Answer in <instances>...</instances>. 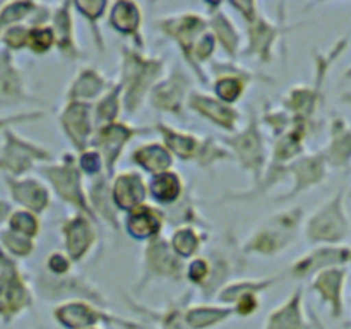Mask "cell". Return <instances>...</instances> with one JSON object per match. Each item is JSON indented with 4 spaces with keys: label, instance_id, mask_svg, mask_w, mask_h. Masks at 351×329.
<instances>
[{
    "label": "cell",
    "instance_id": "6da1fadb",
    "mask_svg": "<svg viewBox=\"0 0 351 329\" xmlns=\"http://www.w3.org/2000/svg\"><path fill=\"white\" fill-rule=\"evenodd\" d=\"M350 235L345 192L338 191L307 219L305 236L314 245H341Z\"/></svg>",
    "mask_w": 351,
    "mask_h": 329
},
{
    "label": "cell",
    "instance_id": "7a4b0ae2",
    "mask_svg": "<svg viewBox=\"0 0 351 329\" xmlns=\"http://www.w3.org/2000/svg\"><path fill=\"white\" fill-rule=\"evenodd\" d=\"M123 72L120 86L123 93V106L129 113H134L144 101L151 86L163 72V60L146 58L136 50L123 47Z\"/></svg>",
    "mask_w": 351,
    "mask_h": 329
},
{
    "label": "cell",
    "instance_id": "3957f363",
    "mask_svg": "<svg viewBox=\"0 0 351 329\" xmlns=\"http://www.w3.org/2000/svg\"><path fill=\"white\" fill-rule=\"evenodd\" d=\"M33 293L24 273L12 256L0 247V321L12 324L23 312L33 307Z\"/></svg>",
    "mask_w": 351,
    "mask_h": 329
},
{
    "label": "cell",
    "instance_id": "277c9868",
    "mask_svg": "<svg viewBox=\"0 0 351 329\" xmlns=\"http://www.w3.org/2000/svg\"><path fill=\"white\" fill-rule=\"evenodd\" d=\"M53 317L62 329H89L99 328L101 324L119 329H146L139 322L119 317L103 310L95 304L84 300L65 302L53 308Z\"/></svg>",
    "mask_w": 351,
    "mask_h": 329
},
{
    "label": "cell",
    "instance_id": "5b68a950",
    "mask_svg": "<svg viewBox=\"0 0 351 329\" xmlns=\"http://www.w3.org/2000/svg\"><path fill=\"white\" fill-rule=\"evenodd\" d=\"M302 219H304V211L298 208L283 211L274 218H269V221L259 232L254 233L252 239L247 242L243 252H257L264 254V256L281 252L297 239Z\"/></svg>",
    "mask_w": 351,
    "mask_h": 329
},
{
    "label": "cell",
    "instance_id": "8992f818",
    "mask_svg": "<svg viewBox=\"0 0 351 329\" xmlns=\"http://www.w3.org/2000/svg\"><path fill=\"white\" fill-rule=\"evenodd\" d=\"M156 129L163 134L165 147L180 160L195 161L199 167H211L215 161L232 158V154L226 153L225 149L216 147L215 141L209 139V137L202 141L194 134L173 130L163 123H158Z\"/></svg>",
    "mask_w": 351,
    "mask_h": 329
},
{
    "label": "cell",
    "instance_id": "52a82bcc",
    "mask_svg": "<svg viewBox=\"0 0 351 329\" xmlns=\"http://www.w3.org/2000/svg\"><path fill=\"white\" fill-rule=\"evenodd\" d=\"M38 171L43 173L45 177L50 180L55 192H57L65 202H71L75 208L81 209L82 215L88 216L89 219H95L96 215L93 212L91 206H89L88 202V197H86L84 191H82L81 168L75 163V158L72 156V154H64L60 164L43 167Z\"/></svg>",
    "mask_w": 351,
    "mask_h": 329
},
{
    "label": "cell",
    "instance_id": "ba28073f",
    "mask_svg": "<svg viewBox=\"0 0 351 329\" xmlns=\"http://www.w3.org/2000/svg\"><path fill=\"white\" fill-rule=\"evenodd\" d=\"M278 173L274 177H271L269 180L264 184V187H269L274 182L280 180L285 175H293L295 177V187L291 188L290 194L283 195V197H278V201H290V199L297 197V195L304 194L308 188L315 187V185L322 184L328 177V163H326L324 156H322L321 151L312 154H302L300 158L293 161L290 164H278Z\"/></svg>",
    "mask_w": 351,
    "mask_h": 329
},
{
    "label": "cell",
    "instance_id": "9c48e42d",
    "mask_svg": "<svg viewBox=\"0 0 351 329\" xmlns=\"http://www.w3.org/2000/svg\"><path fill=\"white\" fill-rule=\"evenodd\" d=\"M51 161L53 156L45 147L31 144L10 129L3 130V147L0 153V171H9L10 177H19L33 168L34 161Z\"/></svg>",
    "mask_w": 351,
    "mask_h": 329
},
{
    "label": "cell",
    "instance_id": "30bf717a",
    "mask_svg": "<svg viewBox=\"0 0 351 329\" xmlns=\"http://www.w3.org/2000/svg\"><path fill=\"white\" fill-rule=\"evenodd\" d=\"M67 274H62V276L57 278H53L55 274H51V280L45 276L41 278L40 288H38L41 297L45 300H84L89 302V304L98 305L101 308L106 307V300L95 287L86 283L82 278L67 276Z\"/></svg>",
    "mask_w": 351,
    "mask_h": 329
},
{
    "label": "cell",
    "instance_id": "8fae6325",
    "mask_svg": "<svg viewBox=\"0 0 351 329\" xmlns=\"http://www.w3.org/2000/svg\"><path fill=\"white\" fill-rule=\"evenodd\" d=\"M151 132V129L144 127V129H136V127H130L127 123L122 122H112L101 125L96 132L95 139L89 141L95 151H98L101 154V158L105 160L106 167V178L112 177L113 170H115V164L119 156L122 154V149L125 147V144L132 139L137 134H147Z\"/></svg>",
    "mask_w": 351,
    "mask_h": 329
},
{
    "label": "cell",
    "instance_id": "7c38bea8",
    "mask_svg": "<svg viewBox=\"0 0 351 329\" xmlns=\"http://www.w3.org/2000/svg\"><path fill=\"white\" fill-rule=\"evenodd\" d=\"M351 263L350 247L346 245H317L305 254L290 267V278L307 280L331 267H346Z\"/></svg>",
    "mask_w": 351,
    "mask_h": 329
},
{
    "label": "cell",
    "instance_id": "4fadbf2b",
    "mask_svg": "<svg viewBox=\"0 0 351 329\" xmlns=\"http://www.w3.org/2000/svg\"><path fill=\"white\" fill-rule=\"evenodd\" d=\"M232 5L239 9L242 16H245L247 24H249V48L243 53H256L259 55L261 60L267 62L271 58L274 40L283 33V29L273 26L264 17H261L256 3H232Z\"/></svg>",
    "mask_w": 351,
    "mask_h": 329
},
{
    "label": "cell",
    "instance_id": "5bb4252c",
    "mask_svg": "<svg viewBox=\"0 0 351 329\" xmlns=\"http://www.w3.org/2000/svg\"><path fill=\"white\" fill-rule=\"evenodd\" d=\"M346 281H348L346 267H331L312 278V291H315L322 304L329 308L332 319H341L345 315Z\"/></svg>",
    "mask_w": 351,
    "mask_h": 329
},
{
    "label": "cell",
    "instance_id": "9a60e30c",
    "mask_svg": "<svg viewBox=\"0 0 351 329\" xmlns=\"http://www.w3.org/2000/svg\"><path fill=\"white\" fill-rule=\"evenodd\" d=\"M223 143L228 144L239 160L242 161V167L249 168L254 173L256 180L261 182V171H263L264 164H266V149H264L263 137H261L259 130H257V120L256 115L250 119V125L243 130L240 136L232 137V139H223Z\"/></svg>",
    "mask_w": 351,
    "mask_h": 329
},
{
    "label": "cell",
    "instance_id": "2e32d148",
    "mask_svg": "<svg viewBox=\"0 0 351 329\" xmlns=\"http://www.w3.org/2000/svg\"><path fill=\"white\" fill-rule=\"evenodd\" d=\"M158 26H160V29L163 33H167L168 36L175 38L178 41L185 58L192 65V50H194V45L206 33V26H208V23L202 19V16H197L195 12L182 14V16L168 17V19L160 21Z\"/></svg>",
    "mask_w": 351,
    "mask_h": 329
},
{
    "label": "cell",
    "instance_id": "e0dca14e",
    "mask_svg": "<svg viewBox=\"0 0 351 329\" xmlns=\"http://www.w3.org/2000/svg\"><path fill=\"white\" fill-rule=\"evenodd\" d=\"M321 153L328 167L336 170L351 168V125L341 115H332L329 141Z\"/></svg>",
    "mask_w": 351,
    "mask_h": 329
},
{
    "label": "cell",
    "instance_id": "ac0fdd59",
    "mask_svg": "<svg viewBox=\"0 0 351 329\" xmlns=\"http://www.w3.org/2000/svg\"><path fill=\"white\" fill-rule=\"evenodd\" d=\"M60 123L75 149L84 153L93 134L91 105L86 101H69L60 117Z\"/></svg>",
    "mask_w": 351,
    "mask_h": 329
},
{
    "label": "cell",
    "instance_id": "d6986e66",
    "mask_svg": "<svg viewBox=\"0 0 351 329\" xmlns=\"http://www.w3.org/2000/svg\"><path fill=\"white\" fill-rule=\"evenodd\" d=\"M184 264L180 257L173 252L170 243L161 236L149 240L146 249V278L168 276L173 280H182Z\"/></svg>",
    "mask_w": 351,
    "mask_h": 329
},
{
    "label": "cell",
    "instance_id": "ffe728a7",
    "mask_svg": "<svg viewBox=\"0 0 351 329\" xmlns=\"http://www.w3.org/2000/svg\"><path fill=\"white\" fill-rule=\"evenodd\" d=\"M62 233H64L69 259L72 263L84 259V256L91 250L96 239V232L93 228V219H89L82 212H77L72 218H69L67 221H64Z\"/></svg>",
    "mask_w": 351,
    "mask_h": 329
},
{
    "label": "cell",
    "instance_id": "44dd1931",
    "mask_svg": "<svg viewBox=\"0 0 351 329\" xmlns=\"http://www.w3.org/2000/svg\"><path fill=\"white\" fill-rule=\"evenodd\" d=\"M23 101H36L24 91L23 74L14 65L12 51L0 50V108L17 105Z\"/></svg>",
    "mask_w": 351,
    "mask_h": 329
},
{
    "label": "cell",
    "instance_id": "7402d4cb",
    "mask_svg": "<svg viewBox=\"0 0 351 329\" xmlns=\"http://www.w3.org/2000/svg\"><path fill=\"white\" fill-rule=\"evenodd\" d=\"M5 184L9 187L14 202L23 206L33 215H41L50 206V194L47 188L34 178H16L7 175Z\"/></svg>",
    "mask_w": 351,
    "mask_h": 329
},
{
    "label": "cell",
    "instance_id": "603a6c76",
    "mask_svg": "<svg viewBox=\"0 0 351 329\" xmlns=\"http://www.w3.org/2000/svg\"><path fill=\"white\" fill-rule=\"evenodd\" d=\"M264 329H312L304 310V290L298 288L285 304L274 308L266 319Z\"/></svg>",
    "mask_w": 351,
    "mask_h": 329
},
{
    "label": "cell",
    "instance_id": "cb8c5ba5",
    "mask_svg": "<svg viewBox=\"0 0 351 329\" xmlns=\"http://www.w3.org/2000/svg\"><path fill=\"white\" fill-rule=\"evenodd\" d=\"M147 197V184L137 171H125L115 178L112 188V201L122 211H132L144 204Z\"/></svg>",
    "mask_w": 351,
    "mask_h": 329
},
{
    "label": "cell",
    "instance_id": "d4e9b609",
    "mask_svg": "<svg viewBox=\"0 0 351 329\" xmlns=\"http://www.w3.org/2000/svg\"><path fill=\"white\" fill-rule=\"evenodd\" d=\"M165 212L149 204H141L129 211L125 218V228L130 236L137 240H153L160 236Z\"/></svg>",
    "mask_w": 351,
    "mask_h": 329
},
{
    "label": "cell",
    "instance_id": "484cf974",
    "mask_svg": "<svg viewBox=\"0 0 351 329\" xmlns=\"http://www.w3.org/2000/svg\"><path fill=\"white\" fill-rule=\"evenodd\" d=\"M187 105L194 112H197L199 115L211 120L213 123L226 130H235L237 122L240 119V113L235 112V108H230L225 103L216 98H211L209 95L192 93V95L187 96Z\"/></svg>",
    "mask_w": 351,
    "mask_h": 329
},
{
    "label": "cell",
    "instance_id": "4316f807",
    "mask_svg": "<svg viewBox=\"0 0 351 329\" xmlns=\"http://www.w3.org/2000/svg\"><path fill=\"white\" fill-rule=\"evenodd\" d=\"M185 93H187V79L182 75V72L171 74L167 81L158 82L151 93V103L156 108L165 110V112L177 113L180 115L184 110Z\"/></svg>",
    "mask_w": 351,
    "mask_h": 329
},
{
    "label": "cell",
    "instance_id": "83f0119b",
    "mask_svg": "<svg viewBox=\"0 0 351 329\" xmlns=\"http://www.w3.org/2000/svg\"><path fill=\"white\" fill-rule=\"evenodd\" d=\"M192 293H184L180 298L171 302L165 310H151V308L139 307L136 304H130L134 310L139 314L147 315L151 321H154L160 329H189L187 322H185V310L191 305Z\"/></svg>",
    "mask_w": 351,
    "mask_h": 329
},
{
    "label": "cell",
    "instance_id": "f1b7e54d",
    "mask_svg": "<svg viewBox=\"0 0 351 329\" xmlns=\"http://www.w3.org/2000/svg\"><path fill=\"white\" fill-rule=\"evenodd\" d=\"M110 26L123 36H130L137 47L143 50V36H141V10L134 2H117L110 12Z\"/></svg>",
    "mask_w": 351,
    "mask_h": 329
},
{
    "label": "cell",
    "instance_id": "f546056e",
    "mask_svg": "<svg viewBox=\"0 0 351 329\" xmlns=\"http://www.w3.org/2000/svg\"><path fill=\"white\" fill-rule=\"evenodd\" d=\"M232 305H189L185 310V322L189 329H211L233 317Z\"/></svg>",
    "mask_w": 351,
    "mask_h": 329
},
{
    "label": "cell",
    "instance_id": "4dcf8cb0",
    "mask_svg": "<svg viewBox=\"0 0 351 329\" xmlns=\"http://www.w3.org/2000/svg\"><path fill=\"white\" fill-rule=\"evenodd\" d=\"M130 160L153 175L168 171L171 164H173L171 153L165 147V144L160 143H149L137 147L132 153V156H130Z\"/></svg>",
    "mask_w": 351,
    "mask_h": 329
},
{
    "label": "cell",
    "instance_id": "1f68e13d",
    "mask_svg": "<svg viewBox=\"0 0 351 329\" xmlns=\"http://www.w3.org/2000/svg\"><path fill=\"white\" fill-rule=\"evenodd\" d=\"M182 192H184V185H182L180 175L171 170L153 175L151 182L147 184V194L153 195L158 204L168 206V208L177 204Z\"/></svg>",
    "mask_w": 351,
    "mask_h": 329
},
{
    "label": "cell",
    "instance_id": "d6a6232c",
    "mask_svg": "<svg viewBox=\"0 0 351 329\" xmlns=\"http://www.w3.org/2000/svg\"><path fill=\"white\" fill-rule=\"evenodd\" d=\"M72 3H60L53 16V33H55V45L58 47L60 53L64 57L69 58H79L81 57V51L77 50L74 43V29H72V19H71V9Z\"/></svg>",
    "mask_w": 351,
    "mask_h": 329
},
{
    "label": "cell",
    "instance_id": "836d02e7",
    "mask_svg": "<svg viewBox=\"0 0 351 329\" xmlns=\"http://www.w3.org/2000/svg\"><path fill=\"white\" fill-rule=\"evenodd\" d=\"M108 81L103 79L99 72L93 71V69H86L77 75L74 82H72L71 89L67 93L69 101H86V99H95L96 96L101 95L105 89H108Z\"/></svg>",
    "mask_w": 351,
    "mask_h": 329
},
{
    "label": "cell",
    "instance_id": "e575fe53",
    "mask_svg": "<svg viewBox=\"0 0 351 329\" xmlns=\"http://www.w3.org/2000/svg\"><path fill=\"white\" fill-rule=\"evenodd\" d=\"M89 206H91L95 215L99 212L103 218L108 219V223L113 228H120V223L115 215V208H113L115 204L112 201V191H108V180L105 177L99 178L91 187V204Z\"/></svg>",
    "mask_w": 351,
    "mask_h": 329
},
{
    "label": "cell",
    "instance_id": "d590c367",
    "mask_svg": "<svg viewBox=\"0 0 351 329\" xmlns=\"http://www.w3.org/2000/svg\"><path fill=\"white\" fill-rule=\"evenodd\" d=\"M211 23L213 29H215V38H218L219 43L225 47V50L228 51L232 57H235L237 50L240 47V34L235 29V26L232 24V21L225 16L223 12H215L211 14Z\"/></svg>",
    "mask_w": 351,
    "mask_h": 329
},
{
    "label": "cell",
    "instance_id": "8d00e7d4",
    "mask_svg": "<svg viewBox=\"0 0 351 329\" xmlns=\"http://www.w3.org/2000/svg\"><path fill=\"white\" fill-rule=\"evenodd\" d=\"M55 45L53 27L47 26L43 23H33V26H27L26 48H29L33 53L43 55Z\"/></svg>",
    "mask_w": 351,
    "mask_h": 329
},
{
    "label": "cell",
    "instance_id": "74e56055",
    "mask_svg": "<svg viewBox=\"0 0 351 329\" xmlns=\"http://www.w3.org/2000/svg\"><path fill=\"white\" fill-rule=\"evenodd\" d=\"M204 240V236L195 232L191 226L177 230L171 236V249L178 257H192L199 250V245Z\"/></svg>",
    "mask_w": 351,
    "mask_h": 329
},
{
    "label": "cell",
    "instance_id": "f35d334b",
    "mask_svg": "<svg viewBox=\"0 0 351 329\" xmlns=\"http://www.w3.org/2000/svg\"><path fill=\"white\" fill-rule=\"evenodd\" d=\"M274 281H276L274 278H267V280L261 281H237V283H232L228 284V287L221 288V291L218 293V300L225 305H233L237 298L242 293H245V291H256V293H259V291L271 287Z\"/></svg>",
    "mask_w": 351,
    "mask_h": 329
},
{
    "label": "cell",
    "instance_id": "ab89813d",
    "mask_svg": "<svg viewBox=\"0 0 351 329\" xmlns=\"http://www.w3.org/2000/svg\"><path fill=\"white\" fill-rule=\"evenodd\" d=\"M38 7H40V3L33 2H12L2 5V9H0V36L7 27L14 26L21 19L33 14L34 10H38Z\"/></svg>",
    "mask_w": 351,
    "mask_h": 329
},
{
    "label": "cell",
    "instance_id": "60d3db41",
    "mask_svg": "<svg viewBox=\"0 0 351 329\" xmlns=\"http://www.w3.org/2000/svg\"><path fill=\"white\" fill-rule=\"evenodd\" d=\"M120 91H122V86L120 84L112 86V89L106 91V95L103 96L101 101L96 106V122L101 123V125L115 122L120 108Z\"/></svg>",
    "mask_w": 351,
    "mask_h": 329
},
{
    "label": "cell",
    "instance_id": "b9f144b4",
    "mask_svg": "<svg viewBox=\"0 0 351 329\" xmlns=\"http://www.w3.org/2000/svg\"><path fill=\"white\" fill-rule=\"evenodd\" d=\"M0 243H2V249L12 257H26L34 249L33 239L10 232L9 228L0 230Z\"/></svg>",
    "mask_w": 351,
    "mask_h": 329
},
{
    "label": "cell",
    "instance_id": "7bdbcfd3",
    "mask_svg": "<svg viewBox=\"0 0 351 329\" xmlns=\"http://www.w3.org/2000/svg\"><path fill=\"white\" fill-rule=\"evenodd\" d=\"M9 223L10 232H16L19 235L27 236V239H34L40 232V221L33 212L26 211V209H19V211H12V215L7 219Z\"/></svg>",
    "mask_w": 351,
    "mask_h": 329
},
{
    "label": "cell",
    "instance_id": "ee69618b",
    "mask_svg": "<svg viewBox=\"0 0 351 329\" xmlns=\"http://www.w3.org/2000/svg\"><path fill=\"white\" fill-rule=\"evenodd\" d=\"M232 307L235 315H240V317H250V315H254L259 310V297H257L256 291H245V293H242L237 298L235 304H233Z\"/></svg>",
    "mask_w": 351,
    "mask_h": 329
},
{
    "label": "cell",
    "instance_id": "f6af8a7d",
    "mask_svg": "<svg viewBox=\"0 0 351 329\" xmlns=\"http://www.w3.org/2000/svg\"><path fill=\"white\" fill-rule=\"evenodd\" d=\"M77 10H81L82 16L88 17L91 21L93 27L96 29V36H98V45L101 47V36H99V31H98V24H96V19L103 16V10L106 9L108 3L106 2H75L72 3Z\"/></svg>",
    "mask_w": 351,
    "mask_h": 329
},
{
    "label": "cell",
    "instance_id": "bcb514c9",
    "mask_svg": "<svg viewBox=\"0 0 351 329\" xmlns=\"http://www.w3.org/2000/svg\"><path fill=\"white\" fill-rule=\"evenodd\" d=\"M209 269H211V264L208 263V259L204 257H199V259H194L187 267V278L195 284H201L204 287V283L209 278Z\"/></svg>",
    "mask_w": 351,
    "mask_h": 329
},
{
    "label": "cell",
    "instance_id": "7dc6e473",
    "mask_svg": "<svg viewBox=\"0 0 351 329\" xmlns=\"http://www.w3.org/2000/svg\"><path fill=\"white\" fill-rule=\"evenodd\" d=\"M79 168H81L84 173L91 175V177H96L99 171L103 170V158L98 151H84L79 158Z\"/></svg>",
    "mask_w": 351,
    "mask_h": 329
},
{
    "label": "cell",
    "instance_id": "c3c4849f",
    "mask_svg": "<svg viewBox=\"0 0 351 329\" xmlns=\"http://www.w3.org/2000/svg\"><path fill=\"white\" fill-rule=\"evenodd\" d=\"M48 269H50V273L55 274V276L67 274L69 271H71V259L60 252L51 254L50 259H48Z\"/></svg>",
    "mask_w": 351,
    "mask_h": 329
},
{
    "label": "cell",
    "instance_id": "681fc988",
    "mask_svg": "<svg viewBox=\"0 0 351 329\" xmlns=\"http://www.w3.org/2000/svg\"><path fill=\"white\" fill-rule=\"evenodd\" d=\"M43 117V113H19V115H9V117H0V129H5L9 123L24 122V120H33Z\"/></svg>",
    "mask_w": 351,
    "mask_h": 329
},
{
    "label": "cell",
    "instance_id": "f907efd6",
    "mask_svg": "<svg viewBox=\"0 0 351 329\" xmlns=\"http://www.w3.org/2000/svg\"><path fill=\"white\" fill-rule=\"evenodd\" d=\"M10 215H12V206L5 201H0V225L7 221Z\"/></svg>",
    "mask_w": 351,
    "mask_h": 329
},
{
    "label": "cell",
    "instance_id": "816d5d0a",
    "mask_svg": "<svg viewBox=\"0 0 351 329\" xmlns=\"http://www.w3.org/2000/svg\"><path fill=\"white\" fill-rule=\"evenodd\" d=\"M311 324H312V329H328L324 324H322V321L317 317V314H315L312 308H311Z\"/></svg>",
    "mask_w": 351,
    "mask_h": 329
},
{
    "label": "cell",
    "instance_id": "f5cc1de1",
    "mask_svg": "<svg viewBox=\"0 0 351 329\" xmlns=\"http://www.w3.org/2000/svg\"><path fill=\"white\" fill-rule=\"evenodd\" d=\"M341 101L345 103L346 106H350V108H351V91L343 93V95H341Z\"/></svg>",
    "mask_w": 351,
    "mask_h": 329
},
{
    "label": "cell",
    "instance_id": "db71d44e",
    "mask_svg": "<svg viewBox=\"0 0 351 329\" xmlns=\"http://www.w3.org/2000/svg\"><path fill=\"white\" fill-rule=\"evenodd\" d=\"M346 77H351V69H350L348 72H346Z\"/></svg>",
    "mask_w": 351,
    "mask_h": 329
},
{
    "label": "cell",
    "instance_id": "11a10c76",
    "mask_svg": "<svg viewBox=\"0 0 351 329\" xmlns=\"http://www.w3.org/2000/svg\"><path fill=\"white\" fill-rule=\"evenodd\" d=\"M89 329H101V328H89Z\"/></svg>",
    "mask_w": 351,
    "mask_h": 329
},
{
    "label": "cell",
    "instance_id": "9f6ffc18",
    "mask_svg": "<svg viewBox=\"0 0 351 329\" xmlns=\"http://www.w3.org/2000/svg\"><path fill=\"white\" fill-rule=\"evenodd\" d=\"M41 329H48V328H41Z\"/></svg>",
    "mask_w": 351,
    "mask_h": 329
},
{
    "label": "cell",
    "instance_id": "6f0895ef",
    "mask_svg": "<svg viewBox=\"0 0 351 329\" xmlns=\"http://www.w3.org/2000/svg\"><path fill=\"white\" fill-rule=\"evenodd\" d=\"M350 252H351V247H350Z\"/></svg>",
    "mask_w": 351,
    "mask_h": 329
}]
</instances>
